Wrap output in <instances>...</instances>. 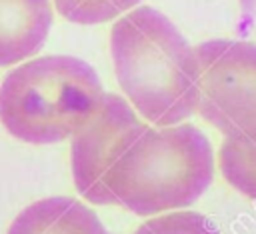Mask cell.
I'll use <instances>...</instances> for the list:
<instances>
[{"instance_id":"1","label":"cell","mask_w":256,"mask_h":234,"mask_svg":"<svg viewBox=\"0 0 256 234\" xmlns=\"http://www.w3.org/2000/svg\"><path fill=\"white\" fill-rule=\"evenodd\" d=\"M116 80L130 104L156 126H174L198 108L196 48L152 6H138L110 30Z\"/></svg>"},{"instance_id":"2","label":"cell","mask_w":256,"mask_h":234,"mask_svg":"<svg viewBox=\"0 0 256 234\" xmlns=\"http://www.w3.org/2000/svg\"><path fill=\"white\" fill-rule=\"evenodd\" d=\"M214 152L192 124L146 128L114 162L108 174L112 204L152 216L186 208L212 184Z\"/></svg>"},{"instance_id":"3","label":"cell","mask_w":256,"mask_h":234,"mask_svg":"<svg viewBox=\"0 0 256 234\" xmlns=\"http://www.w3.org/2000/svg\"><path fill=\"white\" fill-rule=\"evenodd\" d=\"M104 96L96 70L76 56H42L16 66L0 84V122L18 140L54 144L98 110Z\"/></svg>"},{"instance_id":"4","label":"cell","mask_w":256,"mask_h":234,"mask_svg":"<svg viewBox=\"0 0 256 234\" xmlns=\"http://www.w3.org/2000/svg\"><path fill=\"white\" fill-rule=\"evenodd\" d=\"M200 94L196 112L226 140L256 144V44L206 40L196 46Z\"/></svg>"},{"instance_id":"5","label":"cell","mask_w":256,"mask_h":234,"mask_svg":"<svg viewBox=\"0 0 256 234\" xmlns=\"http://www.w3.org/2000/svg\"><path fill=\"white\" fill-rule=\"evenodd\" d=\"M146 128L122 96L104 92L98 110L72 134V178L82 198L94 204H112L110 168Z\"/></svg>"},{"instance_id":"6","label":"cell","mask_w":256,"mask_h":234,"mask_svg":"<svg viewBox=\"0 0 256 234\" xmlns=\"http://www.w3.org/2000/svg\"><path fill=\"white\" fill-rule=\"evenodd\" d=\"M52 28V0H0V66L34 56Z\"/></svg>"},{"instance_id":"7","label":"cell","mask_w":256,"mask_h":234,"mask_svg":"<svg viewBox=\"0 0 256 234\" xmlns=\"http://www.w3.org/2000/svg\"><path fill=\"white\" fill-rule=\"evenodd\" d=\"M6 234H110L100 218L68 196L42 198L26 206Z\"/></svg>"},{"instance_id":"8","label":"cell","mask_w":256,"mask_h":234,"mask_svg":"<svg viewBox=\"0 0 256 234\" xmlns=\"http://www.w3.org/2000/svg\"><path fill=\"white\" fill-rule=\"evenodd\" d=\"M224 180L240 194L256 200V144L224 140L218 154Z\"/></svg>"},{"instance_id":"9","label":"cell","mask_w":256,"mask_h":234,"mask_svg":"<svg viewBox=\"0 0 256 234\" xmlns=\"http://www.w3.org/2000/svg\"><path fill=\"white\" fill-rule=\"evenodd\" d=\"M58 14L74 24H102L114 20L142 0H52Z\"/></svg>"},{"instance_id":"10","label":"cell","mask_w":256,"mask_h":234,"mask_svg":"<svg viewBox=\"0 0 256 234\" xmlns=\"http://www.w3.org/2000/svg\"><path fill=\"white\" fill-rule=\"evenodd\" d=\"M132 234H220V230L208 216L184 210L150 218Z\"/></svg>"},{"instance_id":"11","label":"cell","mask_w":256,"mask_h":234,"mask_svg":"<svg viewBox=\"0 0 256 234\" xmlns=\"http://www.w3.org/2000/svg\"><path fill=\"white\" fill-rule=\"evenodd\" d=\"M240 2V12L244 20L256 30V0H238Z\"/></svg>"}]
</instances>
